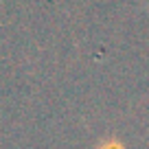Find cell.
I'll use <instances>...</instances> for the list:
<instances>
[{
	"instance_id": "obj_1",
	"label": "cell",
	"mask_w": 149,
	"mask_h": 149,
	"mask_svg": "<svg viewBox=\"0 0 149 149\" xmlns=\"http://www.w3.org/2000/svg\"><path fill=\"white\" fill-rule=\"evenodd\" d=\"M101 149H123V145L114 140V143H103V145H101Z\"/></svg>"
}]
</instances>
